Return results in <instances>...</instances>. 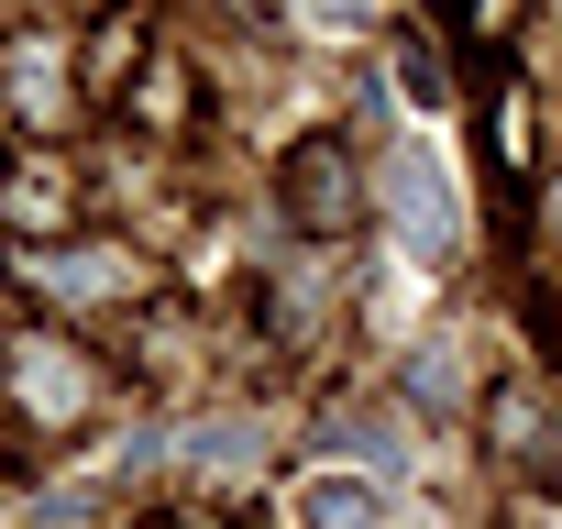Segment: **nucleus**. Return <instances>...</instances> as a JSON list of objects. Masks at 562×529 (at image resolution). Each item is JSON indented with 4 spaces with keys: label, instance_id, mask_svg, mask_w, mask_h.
I'll return each instance as SVG.
<instances>
[{
    "label": "nucleus",
    "instance_id": "1",
    "mask_svg": "<svg viewBox=\"0 0 562 529\" xmlns=\"http://www.w3.org/2000/svg\"><path fill=\"white\" fill-rule=\"evenodd\" d=\"M288 507H299V529H386V485L375 474H342V463L331 474H299Z\"/></svg>",
    "mask_w": 562,
    "mask_h": 529
},
{
    "label": "nucleus",
    "instance_id": "2",
    "mask_svg": "<svg viewBox=\"0 0 562 529\" xmlns=\"http://www.w3.org/2000/svg\"><path fill=\"white\" fill-rule=\"evenodd\" d=\"M397 243L408 254H441L452 243V177L430 155H397Z\"/></svg>",
    "mask_w": 562,
    "mask_h": 529
},
{
    "label": "nucleus",
    "instance_id": "3",
    "mask_svg": "<svg viewBox=\"0 0 562 529\" xmlns=\"http://www.w3.org/2000/svg\"><path fill=\"white\" fill-rule=\"evenodd\" d=\"M331 177H342V155H331V144H310V155H299V188H288V199H299V221H321V232L342 221V199H331Z\"/></svg>",
    "mask_w": 562,
    "mask_h": 529
}]
</instances>
